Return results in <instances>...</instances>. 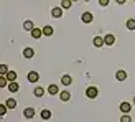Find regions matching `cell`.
Returning a JSON list of instances; mask_svg holds the SVG:
<instances>
[{"instance_id": "cell-11", "label": "cell", "mask_w": 135, "mask_h": 122, "mask_svg": "<svg viewBox=\"0 0 135 122\" xmlns=\"http://www.w3.org/2000/svg\"><path fill=\"white\" fill-rule=\"evenodd\" d=\"M41 35H43V30H40V28H33L31 30V36L33 38H40Z\"/></svg>"}, {"instance_id": "cell-16", "label": "cell", "mask_w": 135, "mask_h": 122, "mask_svg": "<svg viewBox=\"0 0 135 122\" xmlns=\"http://www.w3.org/2000/svg\"><path fill=\"white\" fill-rule=\"evenodd\" d=\"M48 92H50V94H58V92H59L58 86H56V84H51V86L48 87Z\"/></svg>"}, {"instance_id": "cell-24", "label": "cell", "mask_w": 135, "mask_h": 122, "mask_svg": "<svg viewBox=\"0 0 135 122\" xmlns=\"http://www.w3.org/2000/svg\"><path fill=\"white\" fill-rule=\"evenodd\" d=\"M7 81H8V79H7L5 76L0 78V87H7V86H8V84H7Z\"/></svg>"}, {"instance_id": "cell-28", "label": "cell", "mask_w": 135, "mask_h": 122, "mask_svg": "<svg viewBox=\"0 0 135 122\" xmlns=\"http://www.w3.org/2000/svg\"><path fill=\"white\" fill-rule=\"evenodd\" d=\"M99 3H100V5H102V7H105L107 3H109V0H99Z\"/></svg>"}, {"instance_id": "cell-9", "label": "cell", "mask_w": 135, "mask_h": 122, "mask_svg": "<svg viewBox=\"0 0 135 122\" xmlns=\"http://www.w3.org/2000/svg\"><path fill=\"white\" fill-rule=\"evenodd\" d=\"M25 117H28V119H31L33 116H35V109H31V107H26V109H25Z\"/></svg>"}, {"instance_id": "cell-12", "label": "cell", "mask_w": 135, "mask_h": 122, "mask_svg": "<svg viewBox=\"0 0 135 122\" xmlns=\"http://www.w3.org/2000/svg\"><path fill=\"white\" fill-rule=\"evenodd\" d=\"M115 78H117L119 81H124V79H127V73H125V71H122V69H120V71H117V74H115Z\"/></svg>"}, {"instance_id": "cell-27", "label": "cell", "mask_w": 135, "mask_h": 122, "mask_svg": "<svg viewBox=\"0 0 135 122\" xmlns=\"http://www.w3.org/2000/svg\"><path fill=\"white\" fill-rule=\"evenodd\" d=\"M120 122H132V119H130V116H122V119H120Z\"/></svg>"}, {"instance_id": "cell-15", "label": "cell", "mask_w": 135, "mask_h": 122, "mask_svg": "<svg viewBox=\"0 0 135 122\" xmlns=\"http://www.w3.org/2000/svg\"><path fill=\"white\" fill-rule=\"evenodd\" d=\"M23 28H25V30H30V31H31L33 28H35V25H33V22H30V20H26V22L23 23Z\"/></svg>"}, {"instance_id": "cell-14", "label": "cell", "mask_w": 135, "mask_h": 122, "mask_svg": "<svg viewBox=\"0 0 135 122\" xmlns=\"http://www.w3.org/2000/svg\"><path fill=\"white\" fill-rule=\"evenodd\" d=\"M5 104H7V107H8V109H15V107H17V101H15V99H8Z\"/></svg>"}, {"instance_id": "cell-23", "label": "cell", "mask_w": 135, "mask_h": 122, "mask_svg": "<svg viewBox=\"0 0 135 122\" xmlns=\"http://www.w3.org/2000/svg\"><path fill=\"white\" fill-rule=\"evenodd\" d=\"M127 28H129V30H135V20L133 18L127 20Z\"/></svg>"}, {"instance_id": "cell-29", "label": "cell", "mask_w": 135, "mask_h": 122, "mask_svg": "<svg viewBox=\"0 0 135 122\" xmlns=\"http://www.w3.org/2000/svg\"><path fill=\"white\" fill-rule=\"evenodd\" d=\"M117 3H125V0H115Z\"/></svg>"}, {"instance_id": "cell-3", "label": "cell", "mask_w": 135, "mask_h": 122, "mask_svg": "<svg viewBox=\"0 0 135 122\" xmlns=\"http://www.w3.org/2000/svg\"><path fill=\"white\" fill-rule=\"evenodd\" d=\"M61 83H63L64 86H69V84L73 83V79H71V76H69V74H63V78H61Z\"/></svg>"}, {"instance_id": "cell-2", "label": "cell", "mask_w": 135, "mask_h": 122, "mask_svg": "<svg viewBox=\"0 0 135 122\" xmlns=\"http://www.w3.org/2000/svg\"><path fill=\"white\" fill-rule=\"evenodd\" d=\"M23 56L25 58H33V56H35V50H33V48H25L23 50Z\"/></svg>"}, {"instance_id": "cell-17", "label": "cell", "mask_w": 135, "mask_h": 122, "mask_svg": "<svg viewBox=\"0 0 135 122\" xmlns=\"http://www.w3.org/2000/svg\"><path fill=\"white\" fill-rule=\"evenodd\" d=\"M45 94V87H35V96L36 97H41Z\"/></svg>"}, {"instance_id": "cell-25", "label": "cell", "mask_w": 135, "mask_h": 122, "mask_svg": "<svg viewBox=\"0 0 135 122\" xmlns=\"http://www.w3.org/2000/svg\"><path fill=\"white\" fill-rule=\"evenodd\" d=\"M7 109H8V107H7V104H2V106H0V116H5V114H7Z\"/></svg>"}, {"instance_id": "cell-18", "label": "cell", "mask_w": 135, "mask_h": 122, "mask_svg": "<svg viewBox=\"0 0 135 122\" xmlns=\"http://www.w3.org/2000/svg\"><path fill=\"white\" fill-rule=\"evenodd\" d=\"M71 5H73V0H61L63 8H71Z\"/></svg>"}, {"instance_id": "cell-5", "label": "cell", "mask_w": 135, "mask_h": 122, "mask_svg": "<svg viewBox=\"0 0 135 122\" xmlns=\"http://www.w3.org/2000/svg\"><path fill=\"white\" fill-rule=\"evenodd\" d=\"M51 15L55 17V18H59V17L63 15V10L59 8V7H56V8H53V10H51Z\"/></svg>"}, {"instance_id": "cell-22", "label": "cell", "mask_w": 135, "mask_h": 122, "mask_svg": "<svg viewBox=\"0 0 135 122\" xmlns=\"http://www.w3.org/2000/svg\"><path fill=\"white\" fill-rule=\"evenodd\" d=\"M43 35H46V36L53 35V28H51V26H48V25H46L45 28H43Z\"/></svg>"}, {"instance_id": "cell-30", "label": "cell", "mask_w": 135, "mask_h": 122, "mask_svg": "<svg viewBox=\"0 0 135 122\" xmlns=\"http://www.w3.org/2000/svg\"><path fill=\"white\" fill-rule=\"evenodd\" d=\"M73 2H78V0H73Z\"/></svg>"}, {"instance_id": "cell-10", "label": "cell", "mask_w": 135, "mask_h": 122, "mask_svg": "<svg viewBox=\"0 0 135 122\" xmlns=\"http://www.w3.org/2000/svg\"><path fill=\"white\" fill-rule=\"evenodd\" d=\"M5 78L8 79L10 83H13V81L17 79V73H15V71H8V73H7V76H5Z\"/></svg>"}, {"instance_id": "cell-26", "label": "cell", "mask_w": 135, "mask_h": 122, "mask_svg": "<svg viewBox=\"0 0 135 122\" xmlns=\"http://www.w3.org/2000/svg\"><path fill=\"white\" fill-rule=\"evenodd\" d=\"M0 73H2V76H7V73H8V69H7V66L2 64L0 66Z\"/></svg>"}, {"instance_id": "cell-13", "label": "cell", "mask_w": 135, "mask_h": 122, "mask_svg": "<svg viewBox=\"0 0 135 122\" xmlns=\"http://www.w3.org/2000/svg\"><path fill=\"white\" fill-rule=\"evenodd\" d=\"M102 45H104V38H100V36H96V38H94V46L100 48Z\"/></svg>"}, {"instance_id": "cell-20", "label": "cell", "mask_w": 135, "mask_h": 122, "mask_svg": "<svg viewBox=\"0 0 135 122\" xmlns=\"http://www.w3.org/2000/svg\"><path fill=\"white\" fill-rule=\"evenodd\" d=\"M59 96H61V101H69L71 94L68 92V91H61V94H59Z\"/></svg>"}, {"instance_id": "cell-8", "label": "cell", "mask_w": 135, "mask_h": 122, "mask_svg": "<svg viewBox=\"0 0 135 122\" xmlns=\"http://www.w3.org/2000/svg\"><path fill=\"white\" fill-rule=\"evenodd\" d=\"M114 41H115V36L114 35H105V38H104L105 45H114Z\"/></svg>"}, {"instance_id": "cell-6", "label": "cell", "mask_w": 135, "mask_h": 122, "mask_svg": "<svg viewBox=\"0 0 135 122\" xmlns=\"http://www.w3.org/2000/svg\"><path fill=\"white\" fill-rule=\"evenodd\" d=\"M83 22H84V23H91V22H92V13H89V12L83 13Z\"/></svg>"}, {"instance_id": "cell-4", "label": "cell", "mask_w": 135, "mask_h": 122, "mask_svg": "<svg viewBox=\"0 0 135 122\" xmlns=\"http://www.w3.org/2000/svg\"><path fill=\"white\" fill-rule=\"evenodd\" d=\"M38 73L36 71H31L30 74H28V81H30V83H36V81H38Z\"/></svg>"}, {"instance_id": "cell-21", "label": "cell", "mask_w": 135, "mask_h": 122, "mask_svg": "<svg viewBox=\"0 0 135 122\" xmlns=\"http://www.w3.org/2000/svg\"><path fill=\"white\" fill-rule=\"evenodd\" d=\"M41 117H43L45 120H48V119L51 117V112H50L48 109H43V111H41Z\"/></svg>"}, {"instance_id": "cell-7", "label": "cell", "mask_w": 135, "mask_h": 122, "mask_svg": "<svg viewBox=\"0 0 135 122\" xmlns=\"http://www.w3.org/2000/svg\"><path fill=\"white\" fill-rule=\"evenodd\" d=\"M120 111H122L124 114H129L130 112V104L129 102H122L120 104Z\"/></svg>"}, {"instance_id": "cell-31", "label": "cell", "mask_w": 135, "mask_h": 122, "mask_svg": "<svg viewBox=\"0 0 135 122\" xmlns=\"http://www.w3.org/2000/svg\"><path fill=\"white\" fill-rule=\"evenodd\" d=\"M86 2H89V0H86Z\"/></svg>"}, {"instance_id": "cell-32", "label": "cell", "mask_w": 135, "mask_h": 122, "mask_svg": "<svg viewBox=\"0 0 135 122\" xmlns=\"http://www.w3.org/2000/svg\"><path fill=\"white\" fill-rule=\"evenodd\" d=\"M133 102H135V99H133Z\"/></svg>"}, {"instance_id": "cell-19", "label": "cell", "mask_w": 135, "mask_h": 122, "mask_svg": "<svg viewBox=\"0 0 135 122\" xmlns=\"http://www.w3.org/2000/svg\"><path fill=\"white\" fill-rule=\"evenodd\" d=\"M8 91H12V92H17V91H18V84L15 83V81L8 84Z\"/></svg>"}, {"instance_id": "cell-1", "label": "cell", "mask_w": 135, "mask_h": 122, "mask_svg": "<svg viewBox=\"0 0 135 122\" xmlns=\"http://www.w3.org/2000/svg\"><path fill=\"white\" fill-rule=\"evenodd\" d=\"M97 94H99V91H97V87H96V86H91V87H87V89H86V96L89 97V99L97 97Z\"/></svg>"}]
</instances>
